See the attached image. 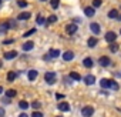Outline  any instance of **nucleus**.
<instances>
[{
    "instance_id": "obj_1",
    "label": "nucleus",
    "mask_w": 121,
    "mask_h": 117,
    "mask_svg": "<svg viewBox=\"0 0 121 117\" xmlns=\"http://www.w3.org/2000/svg\"><path fill=\"white\" fill-rule=\"evenodd\" d=\"M44 80L47 84H54L56 83V73L54 72H47L44 74Z\"/></svg>"
},
{
    "instance_id": "obj_2",
    "label": "nucleus",
    "mask_w": 121,
    "mask_h": 117,
    "mask_svg": "<svg viewBox=\"0 0 121 117\" xmlns=\"http://www.w3.org/2000/svg\"><path fill=\"white\" fill-rule=\"evenodd\" d=\"M93 114H94V108L91 106H86V107L81 108V116L83 117H91Z\"/></svg>"
},
{
    "instance_id": "obj_3",
    "label": "nucleus",
    "mask_w": 121,
    "mask_h": 117,
    "mask_svg": "<svg viewBox=\"0 0 121 117\" xmlns=\"http://www.w3.org/2000/svg\"><path fill=\"white\" fill-rule=\"evenodd\" d=\"M115 40H117V34H115L114 32L105 33V41H107V43H114Z\"/></svg>"
},
{
    "instance_id": "obj_4",
    "label": "nucleus",
    "mask_w": 121,
    "mask_h": 117,
    "mask_svg": "<svg viewBox=\"0 0 121 117\" xmlns=\"http://www.w3.org/2000/svg\"><path fill=\"white\" fill-rule=\"evenodd\" d=\"M77 29H78V27H77L76 23H71V24H67V26H66V32H67L69 34H74V33L77 32Z\"/></svg>"
},
{
    "instance_id": "obj_5",
    "label": "nucleus",
    "mask_w": 121,
    "mask_h": 117,
    "mask_svg": "<svg viewBox=\"0 0 121 117\" xmlns=\"http://www.w3.org/2000/svg\"><path fill=\"white\" fill-rule=\"evenodd\" d=\"M98 63H100V66H103V67H107V66L111 63V60H110V57H107V56H103V57H100Z\"/></svg>"
},
{
    "instance_id": "obj_6",
    "label": "nucleus",
    "mask_w": 121,
    "mask_h": 117,
    "mask_svg": "<svg viewBox=\"0 0 121 117\" xmlns=\"http://www.w3.org/2000/svg\"><path fill=\"white\" fill-rule=\"evenodd\" d=\"M83 64H84V67L91 69V67H93V64H94V62H93V58H91V57H86L84 60H83Z\"/></svg>"
},
{
    "instance_id": "obj_7",
    "label": "nucleus",
    "mask_w": 121,
    "mask_h": 117,
    "mask_svg": "<svg viewBox=\"0 0 121 117\" xmlns=\"http://www.w3.org/2000/svg\"><path fill=\"white\" fill-rule=\"evenodd\" d=\"M90 29H91V32H93L94 34H100V32H101L98 23H91V24H90Z\"/></svg>"
},
{
    "instance_id": "obj_8",
    "label": "nucleus",
    "mask_w": 121,
    "mask_h": 117,
    "mask_svg": "<svg viewBox=\"0 0 121 117\" xmlns=\"http://www.w3.org/2000/svg\"><path fill=\"white\" fill-rule=\"evenodd\" d=\"M58 110H61V111H69V110H70V104H69L67 101L58 103Z\"/></svg>"
},
{
    "instance_id": "obj_9",
    "label": "nucleus",
    "mask_w": 121,
    "mask_h": 117,
    "mask_svg": "<svg viewBox=\"0 0 121 117\" xmlns=\"http://www.w3.org/2000/svg\"><path fill=\"white\" fill-rule=\"evenodd\" d=\"M17 56V51L16 50H12V51H6L4 53V58L6 60H12V58H14Z\"/></svg>"
},
{
    "instance_id": "obj_10",
    "label": "nucleus",
    "mask_w": 121,
    "mask_h": 117,
    "mask_svg": "<svg viewBox=\"0 0 121 117\" xmlns=\"http://www.w3.org/2000/svg\"><path fill=\"white\" fill-rule=\"evenodd\" d=\"M73 58H74V53L73 51H66L63 54V60L64 62H70V60H73Z\"/></svg>"
},
{
    "instance_id": "obj_11",
    "label": "nucleus",
    "mask_w": 121,
    "mask_h": 117,
    "mask_svg": "<svg viewBox=\"0 0 121 117\" xmlns=\"http://www.w3.org/2000/svg\"><path fill=\"white\" fill-rule=\"evenodd\" d=\"M84 83H86V84H88V86H91V84H94V83H95V77H94V76H91V74H88V76H86V77H84Z\"/></svg>"
},
{
    "instance_id": "obj_12",
    "label": "nucleus",
    "mask_w": 121,
    "mask_h": 117,
    "mask_svg": "<svg viewBox=\"0 0 121 117\" xmlns=\"http://www.w3.org/2000/svg\"><path fill=\"white\" fill-rule=\"evenodd\" d=\"M84 14H86L87 17H93V16L95 14L94 7H86V9H84Z\"/></svg>"
},
{
    "instance_id": "obj_13",
    "label": "nucleus",
    "mask_w": 121,
    "mask_h": 117,
    "mask_svg": "<svg viewBox=\"0 0 121 117\" xmlns=\"http://www.w3.org/2000/svg\"><path fill=\"white\" fill-rule=\"evenodd\" d=\"M10 29V23L9 22H4L0 24V33H7V30Z\"/></svg>"
},
{
    "instance_id": "obj_14",
    "label": "nucleus",
    "mask_w": 121,
    "mask_h": 117,
    "mask_svg": "<svg viewBox=\"0 0 121 117\" xmlns=\"http://www.w3.org/2000/svg\"><path fill=\"white\" fill-rule=\"evenodd\" d=\"M22 47H23V50H24V51H29V50H31V49L34 47V43H33V41H26Z\"/></svg>"
},
{
    "instance_id": "obj_15",
    "label": "nucleus",
    "mask_w": 121,
    "mask_h": 117,
    "mask_svg": "<svg viewBox=\"0 0 121 117\" xmlns=\"http://www.w3.org/2000/svg\"><path fill=\"white\" fill-rule=\"evenodd\" d=\"M37 74H39V73H37L36 70H30V72L27 73V77H29V80H30V81H33V80H36Z\"/></svg>"
},
{
    "instance_id": "obj_16",
    "label": "nucleus",
    "mask_w": 121,
    "mask_h": 117,
    "mask_svg": "<svg viewBox=\"0 0 121 117\" xmlns=\"http://www.w3.org/2000/svg\"><path fill=\"white\" fill-rule=\"evenodd\" d=\"M97 43H98V40H97L95 37H90V39H88V41H87L88 47H95V46H97Z\"/></svg>"
},
{
    "instance_id": "obj_17",
    "label": "nucleus",
    "mask_w": 121,
    "mask_h": 117,
    "mask_svg": "<svg viewBox=\"0 0 121 117\" xmlns=\"http://www.w3.org/2000/svg\"><path fill=\"white\" fill-rule=\"evenodd\" d=\"M48 56L53 57V58H56V57L60 56V50H57V49H51V50L48 51Z\"/></svg>"
},
{
    "instance_id": "obj_18",
    "label": "nucleus",
    "mask_w": 121,
    "mask_h": 117,
    "mask_svg": "<svg viewBox=\"0 0 121 117\" xmlns=\"http://www.w3.org/2000/svg\"><path fill=\"white\" fill-rule=\"evenodd\" d=\"M17 77V73L16 72H9L7 73V81H14Z\"/></svg>"
},
{
    "instance_id": "obj_19",
    "label": "nucleus",
    "mask_w": 121,
    "mask_h": 117,
    "mask_svg": "<svg viewBox=\"0 0 121 117\" xmlns=\"http://www.w3.org/2000/svg\"><path fill=\"white\" fill-rule=\"evenodd\" d=\"M30 13L29 12H23V13H20L19 14V20H27V19H30Z\"/></svg>"
},
{
    "instance_id": "obj_20",
    "label": "nucleus",
    "mask_w": 121,
    "mask_h": 117,
    "mask_svg": "<svg viewBox=\"0 0 121 117\" xmlns=\"http://www.w3.org/2000/svg\"><path fill=\"white\" fill-rule=\"evenodd\" d=\"M70 79H73V80L78 81V80H81V76H80L77 72H71V73H70Z\"/></svg>"
},
{
    "instance_id": "obj_21",
    "label": "nucleus",
    "mask_w": 121,
    "mask_h": 117,
    "mask_svg": "<svg viewBox=\"0 0 121 117\" xmlns=\"http://www.w3.org/2000/svg\"><path fill=\"white\" fill-rule=\"evenodd\" d=\"M100 86H101L103 89H108V87H110V80H108V79H103V80L100 81Z\"/></svg>"
},
{
    "instance_id": "obj_22",
    "label": "nucleus",
    "mask_w": 121,
    "mask_h": 117,
    "mask_svg": "<svg viewBox=\"0 0 121 117\" xmlns=\"http://www.w3.org/2000/svg\"><path fill=\"white\" fill-rule=\"evenodd\" d=\"M108 17H110V19H117V17H118V12H117L115 9L110 10V12H108Z\"/></svg>"
},
{
    "instance_id": "obj_23",
    "label": "nucleus",
    "mask_w": 121,
    "mask_h": 117,
    "mask_svg": "<svg viewBox=\"0 0 121 117\" xmlns=\"http://www.w3.org/2000/svg\"><path fill=\"white\" fill-rule=\"evenodd\" d=\"M118 87H120L118 83H115L114 80H110V87H108V89H111V90H118Z\"/></svg>"
},
{
    "instance_id": "obj_24",
    "label": "nucleus",
    "mask_w": 121,
    "mask_h": 117,
    "mask_svg": "<svg viewBox=\"0 0 121 117\" xmlns=\"http://www.w3.org/2000/svg\"><path fill=\"white\" fill-rule=\"evenodd\" d=\"M29 106H30V104H29L27 101H24V100H22V101L19 103V107H20L22 110H26V108H29Z\"/></svg>"
},
{
    "instance_id": "obj_25",
    "label": "nucleus",
    "mask_w": 121,
    "mask_h": 117,
    "mask_svg": "<svg viewBox=\"0 0 121 117\" xmlns=\"http://www.w3.org/2000/svg\"><path fill=\"white\" fill-rule=\"evenodd\" d=\"M16 94H17V91H16V90H13V89H10V90H7V91H6V96H7V97H10V99H12V97H14Z\"/></svg>"
},
{
    "instance_id": "obj_26",
    "label": "nucleus",
    "mask_w": 121,
    "mask_h": 117,
    "mask_svg": "<svg viewBox=\"0 0 121 117\" xmlns=\"http://www.w3.org/2000/svg\"><path fill=\"white\" fill-rule=\"evenodd\" d=\"M44 23H46V19H44L41 14H39V16H37V24L41 26V24H44Z\"/></svg>"
},
{
    "instance_id": "obj_27",
    "label": "nucleus",
    "mask_w": 121,
    "mask_h": 117,
    "mask_svg": "<svg viewBox=\"0 0 121 117\" xmlns=\"http://www.w3.org/2000/svg\"><path fill=\"white\" fill-rule=\"evenodd\" d=\"M56 22H57V16H54V14H51V16L47 19V23H48V24H51V23H56Z\"/></svg>"
},
{
    "instance_id": "obj_28",
    "label": "nucleus",
    "mask_w": 121,
    "mask_h": 117,
    "mask_svg": "<svg viewBox=\"0 0 121 117\" xmlns=\"http://www.w3.org/2000/svg\"><path fill=\"white\" fill-rule=\"evenodd\" d=\"M103 4V0H93V7L95 9V7H100Z\"/></svg>"
},
{
    "instance_id": "obj_29",
    "label": "nucleus",
    "mask_w": 121,
    "mask_h": 117,
    "mask_svg": "<svg viewBox=\"0 0 121 117\" xmlns=\"http://www.w3.org/2000/svg\"><path fill=\"white\" fill-rule=\"evenodd\" d=\"M117 50H118V46L115 44V41H114V43H111V44H110V51H112V53H115Z\"/></svg>"
},
{
    "instance_id": "obj_30",
    "label": "nucleus",
    "mask_w": 121,
    "mask_h": 117,
    "mask_svg": "<svg viewBox=\"0 0 121 117\" xmlns=\"http://www.w3.org/2000/svg\"><path fill=\"white\" fill-rule=\"evenodd\" d=\"M50 4H51V7H53V9H57V7H58V4H60V0H51Z\"/></svg>"
},
{
    "instance_id": "obj_31",
    "label": "nucleus",
    "mask_w": 121,
    "mask_h": 117,
    "mask_svg": "<svg viewBox=\"0 0 121 117\" xmlns=\"http://www.w3.org/2000/svg\"><path fill=\"white\" fill-rule=\"evenodd\" d=\"M34 33H36V29H30L29 32H26V33H24V37H30V36H31V34H34Z\"/></svg>"
},
{
    "instance_id": "obj_32",
    "label": "nucleus",
    "mask_w": 121,
    "mask_h": 117,
    "mask_svg": "<svg viewBox=\"0 0 121 117\" xmlns=\"http://www.w3.org/2000/svg\"><path fill=\"white\" fill-rule=\"evenodd\" d=\"M31 107H33V108H40V107H41V103H40V101H33V103H31Z\"/></svg>"
},
{
    "instance_id": "obj_33",
    "label": "nucleus",
    "mask_w": 121,
    "mask_h": 117,
    "mask_svg": "<svg viewBox=\"0 0 121 117\" xmlns=\"http://www.w3.org/2000/svg\"><path fill=\"white\" fill-rule=\"evenodd\" d=\"M31 117H43V113H40V111H34V113H31Z\"/></svg>"
},
{
    "instance_id": "obj_34",
    "label": "nucleus",
    "mask_w": 121,
    "mask_h": 117,
    "mask_svg": "<svg viewBox=\"0 0 121 117\" xmlns=\"http://www.w3.org/2000/svg\"><path fill=\"white\" fill-rule=\"evenodd\" d=\"M19 6H20V7H27V2H24V0H20V2H19Z\"/></svg>"
},
{
    "instance_id": "obj_35",
    "label": "nucleus",
    "mask_w": 121,
    "mask_h": 117,
    "mask_svg": "<svg viewBox=\"0 0 121 117\" xmlns=\"http://www.w3.org/2000/svg\"><path fill=\"white\" fill-rule=\"evenodd\" d=\"M2 101H3L4 104H9V103H10V97H7V96H6V99H3Z\"/></svg>"
},
{
    "instance_id": "obj_36",
    "label": "nucleus",
    "mask_w": 121,
    "mask_h": 117,
    "mask_svg": "<svg viewBox=\"0 0 121 117\" xmlns=\"http://www.w3.org/2000/svg\"><path fill=\"white\" fill-rule=\"evenodd\" d=\"M3 116H4V108L0 107V117H3Z\"/></svg>"
},
{
    "instance_id": "obj_37",
    "label": "nucleus",
    "mask_w": 121,
    "mask_h": 117,
    "mask_svg": "<svg viewBox=\"0 0 121 117\" xmlns=\"http://www.w3.org/2000/svg\"><path fill=\"white\" fill-rule=\"evenodd\" d=\"M10 43H13V40H4L3 41V44H10Z\"/></svg>"
},
{
    "instance_id": "obj_38",
    "label": "nucleus",
    "mask_w": 121,
    "mask_h": 117,
    "mask_svg": "<svg viewBox=\"0 0 121 117\" xmlns=\"http://www.w3.org/2000/svg\"><path fill=\"white\" fill-rule=\"evenodd\" d=\"M19 117H29V116H27V114H26V113H22V114H20V116H19Z\"/></svg>"
},
{
    "instance_id": "obj_39",
    "label": "nucleus",
    "mask_w": 121,
    "mask_h": 117,
    "mask_svg": "<svg viewBox=\"0 0 121 117\" xmlns=\"http://www.w3.org/2000/svg\"><path fill=\"white\" fill-rule=\"evenodd\" d=\"M2 93H3V87H2V86H0V94H2Z\"/></svg>"
},
{
    "instance_id": "obj_40",
    "label": "nucleus",
    "mask_w": 121,
    "mask_h": 117,
    "mask_svg": "<svg viewBox=\"0 0 121 117\" xmlns=\"http://www.w3.org/2000/svg\"><path fill=\"white\" fill-rule=\"evenodd\" d=\"M2 66H3V63H2V60H0V69H2Z\"/></svg>"
},
{
    "instance_id": "obj_41",
    "label": "nucleus",
    "mask_w": 121,
    "mask_h": 117,
    "mask_svg": "<svg viewBox=\"0 0 121 117\" xmlns=\"http://www.w3.org/2000/svg\"><path fill=\"white\" fill-rule=\"evenodd\" d=\"M40 2H47V0H40Z\"/></svg>"
},
{
    "instance_id": "obj_42",
    "label": "nucleus",
    "mask_w": 121,
    "mask_h": 117,
    "mask_svg": "<svg viewBox=\"0 0 121 117\" xmlns=\"http://www.w3.org/2000/svg\"><path fill=\"white\" fill-rule=\"evenodd\" d=\"M118 19H120V20H121V16H118Z\"/></svg>"
},
{
    "instance_id": "obj_43",
    "label": "nucleus",
    "mask_w": 121,
    "mask_h": 117,
    "mask_svg": "<svg viewBox=\"0 0 121 117\" xmlns=\"http://www.w3.org/2000/svg\"><path fill=\"white\" fill-rule=\"evenodd\" d=\"M0 4H2V0H0Z\"/></svg>"
},
{
    "instance_id": "obj_44",
    "label": "nucleus",
    "mask_w": 121,
    "mask_h": 117,
    "mask_svg": "<svg viewBox=\"0 0 121 117\" xmlns=\"http://www.w3.org/2000/svg\"><path fill=\"white\" fill-rule=\"evenodd\" d=\"M120 33H121V30H120Z\"/></svg>"
},
{
    "instance_id": "obj_45",
    "label": "nucleus",
    "mask_w": 121,
    "mask_h": 117,
    "mask_svg": "<svg viewBox=\"0 0 121 117\" xmlns=\"http://www.w3.org/2000/svg\"><path fill=\"white\" fill-rule=\"evenodd\" d=\"M58 117H60V116H58Z\"/></svg>"
}]
</instances>
